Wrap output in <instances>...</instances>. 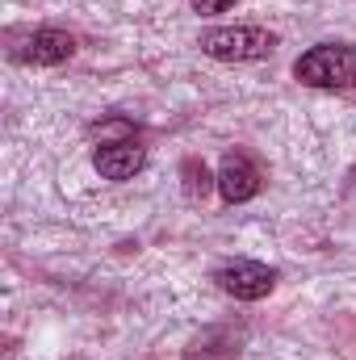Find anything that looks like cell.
Listing matches in <instances>:
<instances>
[{
    "label": "cell",
    "mask_w": 356,
    "mask_h": 360,
    "mask_svg": "<svg viewBox=\"0 0 356 360\" xmlns=\"http://www.w3.org/2000/svg\"><path fill=\"white\" fill-rule=\"evenodd\" d=\"M293 76L310 89H356V51L344 42H319L293 63Z\"/></svg>",
    "instance_id": "1"
},
{
    "label": "cell",
    "mask_w": 356,
    "mask_h": 360,
    "mask_svg": "<svg viewBox=\"0 0 356 360\" xmlns=\"http://www.w3.org/2000/svg\"><path fill=\"white\" fill-rule=\"evenodd\" d=\"M197 46L222 63H252L276 51V34H268L260 25H222V30H205Z\"/></svg>",
    "instance_id": "2"
},
{
    "label": "cell",
    "mask_w": 356,
    "mask_h": 360,
    "mask_svg": "<svg viewBox=\"0 0 356 360\" xmlns=\"http://www.w3.org/2000/svg\"><path fill=\"white\" fill-rule=\"evenodd\" d=\"M218 285L231 297H239V302H260V297L272 293L276 272L268 269V264H256V260H235V264L218 269Z\"/></svg>",
    "instance_id": "3"
},
{
    "label": "cell",
    "mask_w": 356,
    "mask_h": 360,
    "mask_svg": "<svg viewBox=\"0 0 356 360\" xmlns=\"http://www.w3.org/2000/svg\"><path fill=\"white\" fill-rule=\"evenodd\" d=\"M218 193L231 201V205H243L260 193V168L248 160V155H227L222 168H218Z\"/></svg>",
    "instance_id": "4"
},
{
    "label": "cell",
    "mask_w": 356,
    "mask_h": 360,
    "mask_svg": "<svg viewBox=\"0 0 356 360\" xmlns=\"http://www.w3.org/2000/svg\"><path fill=\"white\" fill-rule=\"evenodd\" d=\"M92 164H96V172H101L105 180H130L134 172H143L147 151H143L134 139H122V143H105V147H96Z\"/></svg>",
    "instance_id": "5"
},
{
    "label": "cell",
    "mask_w": 356,
    "mask_h": 360,
    "mask_svg": "<svg viewBox=\"0 0 356 360\" xmlns=\"http://www.w3.org/2000/svg\"><path fill=\"white\" fill-rule=\"evenodd\" d=\"M76 55V38L63 34V30H38L25 46V59L38 63V68H55V63H68Z\"/></svg>",
    "instance_id": "6"
},
{
    "label": "cell",
    "mask_w": 356,
    "mask_h": 360,
    "mask_svg": "<svg viewBox=\"0 0 356 360\" xmlns=\"http://www.w3.org/2000/svg\"><path fill=\"white\" fill-rule=\"evenodd\" d=\"M180 172H184V197H193V201H197V197H205V193H210V184H218V176H210V168H205V164H197V160H184V168H180Z\"/></svg>",
    "instance_id": "7"
},
{
    "label": "cell",
    "mask_w": 356,
    "mask_h": 360,
    "mask_svg": "<svg viewBox=\"0 0 356 360\" xmlns=\"http://www.w3.org/2000/svg\"><path fill=\"white\" fill-rule=\"evenodd\" d=\"M235 0H193V8L201 13V17H214V13H227Z\"/></svg>",
    "instance_id": "8"
}]
</instances>
